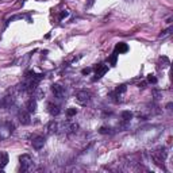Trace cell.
Returning <instances> with one entry per match:
<instances>
[{"label":"cell","instance_id":"cell-1","mask_svg":"<svg viewBox=\"0 0 173 173\" xmlns=\"http://www.w3.org/2000/svg\"><path fill=\"white\" fill-rule=\"evenodd\" d=\"M19 162H21V172H26L30 168V165L33 164V158L29 154H22L19 157Z\"/></svg>","mask_w":173,"mask_h":173},{"label":"cell","instance_id":"cell-2","mask_svg":"<svg viewBox=\"0 0 173 173\" xmlns=\"http://www.w3.org/2000/svg\"><path fill=\"white\" fill-rule=\"evenodd\" d=\"M18 118H19V122H21L22 124H30V122H31V116H30V112L27 111V110H21V111L18 112Z\"/></svg>","mask_w":173,"mask_h":173},{"label":"cell","instance_id":"cell-3","mask_svg":"<svg viewBox=\"0 0 173 173\" xmlns=\"http://www.w3.org/2000/svg\"><path fill=\"white\" fill-rule=\"evenodd\" d=\"M76 99H77L78 103L81 104H86L91 99V95H89V92L88 91H78L77 95H76Z\"/></svg>","mask_w":173,"mask_h":173},{"label":"cell","instance_id":"cell-4","mask_svg":"<svg viewBox=\"0 0 173 173\" xmlns=\"http://www.w3.org/2000/svg\"><path fill=\"white\" fill-rule=\"evenodd\" d=\"M51 92L54 93V96H57L58 99H62L65 96V89L64 86L60 85V84H53L51 85Z\"/></svg>","mask_w":173,"mask_h":173},{"label":"cell","instance_id":"cell-5","mask_svg":"<svg viewBox=\"0 0 173 173\" xmlns=\"http://www.w3.org/2000/svg\"><path fill=\"white\" fill-rule=\"evenodd\" d=\"M107 70H108V66H107V65H104V64H99V65H96V68H95L96 77L93 78V80H97V78L103 77L104 74L107 73Z\"/></svg>","mask_w":173,"mask_h":173},{"label":"cell","instance_id":"cell-6","mask_svg":"<svg viewBox=\"0 0 173 173\" xmlns=\"http://www.w3.org/2000/svg\"><path fill=\"white\" fill-rule=\"evenodd\" d=\"M45 146V138L43 137H35L33 139V148L35 150H41Z\"/></svg>","mask_w":173,"mask_h":173},{"label":"cell","instance_id":"cell-7","mask_svg":"<svg viewBox=\"0 0 173 173\" xmlns=\"http://www.w3.org/2000/svg\"><path fill=\"white\" fill-rule=\"evenodd\" d=\"M58 130V124L54 122V120H50L49 123L46 124V132L49 134V135H51V134H56Z\"/></svg>","mask_w":173,"mask_h":173},{"label":"cell","instance_id":"cell-8","mask_svg":"<svg viewBox=\"0 0 173 173\" xmlns=\"http://www.w3.org/2000/svg\"><path fill=\"white\" fill-rule=\"evenodd\" d=\"M47 111H49L50 115L57 116L58 114L61 112V110H60V107H58L57 104H54V103H47Z\"/></svg>","mask_w":173,"mask_h":173},{"label":"cell","instance_id":"cell-9","mask_svg":"<svg viewBox=\"0 0 173 173\" xmlns=\"http://www.w3.org/2000/svg\"><path fill=\"white\" fill-rule=\"evenodd\" d=\"M8 164V154L5 152H0V170L4 169Z\"/></svg>","mask_w":173,"mask_h":173},{"label":"cell","instance_id":"cell-10","mask_svg":"<svg viewBox=\"0 0 173 173\" xmlns=\"http://www.w3.org/2000/svg\"><path fill=\"white\" fill-rule=\"evenodd\" d=\"M26 108H27V111L31 114V112H35L37 111V100L35 99H30L27 103H26Z\"/></svg>","mask_w":173,"mask_h":173},{"label":"cell","instance_id":"cell-11","mask_svg":"<svg viewBox=\"0 0 173 173\" xmlns=\"http://www.w3.org/2000/svg\"><path fill=\"white\" fill-rule=\"evenodd\" d=\"M12 104H14V97L12 96H10V95L4 96L3 100H1V106H3L4 108H10Z\"/></svg>","mask_w":173,"mask_h":173},{"label":"cell","instance_id":"cell-12","mask_svg":"<svg viewBox=\"0 0 173 173\" xmlns=\"http://www.w3.org/2000/svg\"><path fill=\"white\" fill-rule=\"evenodd\" d=\"M128 50V46L126 45V43H123V42H120V43H118V45L115 46V53L118 54V53H126Z\"/></svg>","mask_w":173,"mask_h":173},{"label":"cell","instance_id":"cell-13","mask_svg":"<svg viewBox=\"0 0 173 173\" xmlns=\"http://www.w3.org/2000/svg\"><path fill=\"white\" fill-rule=\"evenodd\" d=\"M126 89H127V86L124 85V84H122V85H119V86H118V88L115 89L114 95H116V97H119L122 93H124V92H126Z\"/></svg>","mask_w":173,"mask_h":173},{"label":"cell","instance_id":"cell-14","mask_svg":"<svg viewBox=\"0 0 173 173\" xmlns=\"http://www.w3.org/2000/svg\"><path fill=\"white\" fill-rule=\"evenodd\" d=\"M122 118H123L124 120H130L132 118V114L130 111H123L122 112Z\"/></svg>","mask_w":173,"mask_h":173},{"label":"cell","instance_id":"cell-15","mask_svg":"<svg viewBox=\"0 0 173 173\" xmlns=\"http://www.w3.org/2000/svg\"><path fill=\"white\" fill-rule=\"evenodd\" d=\"M99 132L100 134H110V132H111V128L110 127H100Z\"/></svg>","mask_w":173,"mask_h":173},{"label":"cell","instance_id":"cell-16","mask_svg":"<svg viewBox=\"0 0 173 173\" xmlns=\"http://www.w3.org/2000/svg\"><path fill=\"white\" fill-rule=\"evenodd\" d=\"M77 114V110L76 108H69L68 111H66V115L68 116H73V115H76Z\"/></svg>","mask_w":173,"mask_h":173},{"label":"cell","instance_id":"cell-17","mask_svg":"<svg viewBox=\"0 0 173 173\" xmlns=\"http://www.w3.org/2000/svg\"><path fill=\"white\" fill-rule=\"evenodd\" d=\"M148 81L152 82V84H156V82H157V78L154 77L153 74H149V76H148Z\"/></svg>","mask_w":173,"mask_h":173},{"label":"cell","instance_id":"cell-18","mask_svg":"<svg viewBox=\"0 0 173 173\" xmlns=\"http://www.w3.org/2000/svg\"><path fill=\"white\" fill-rule=\"evenodd\" d=\"M116 56H118V54L114 53V54L111 56V58H110V62H111V65H115V64H116Z\"/></svg>","mask_w":173,"mask_h":173},{"label":"cell","instance_id":"cell-19","mask_svg":"<svg viewBox=\"0 0 173 173\" xmlns=\"http://www.w3.org/2000/svg\"><path fill=\"white\" fill-rule=\"evenodd\" d=\"M81 73L82 74H89V73H91V68H85V69H82Z\"/></svg>","mask_w":173,"mask_h":173},{"label":"cell","instance_id":"cell-20","mask_svg":"<svg viewBox=\"0 0 173 173\" xmlns=\"http://www.w3.org/2000/svg\"><path fill=\"white\" fill-rule=\"evenodd\" d=\"M68 15H69V12H66V11H62V12L60 14V18H61V19H64V18H66Z\"/></svg>","mask_w":173,"mask_h":173},{"label":"cell","instance_id":"cell-21","mask_svg":"<svg viewBox=\"0 0 173 173\" xmlns=\"http://www.w3.org/2000/svg\"><path fill=\"white\" fill-rule=\"evenodd\" d=\"M170 30H172V29H168V30H164V31H162V34H161L160 37H164V35H166V34H169V31H170Z\"/></svg>","mask_w":173,"mask_h":173},{"label":"cell","instance_id":"cell-22","mask_svg":"<svg viewBox=\"0 0 173 173\" xmlns=\"http://www.w3.org/2000/svg\"><path fill=\"white\" fill-rule=\"evenodd\" d=\"M93 3H95V0H89V1L86 3V7H91V5L93 4Z\"/></svg>","mask_w":173,"mask_h":173}]
</instances>
